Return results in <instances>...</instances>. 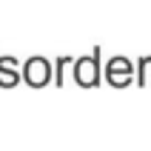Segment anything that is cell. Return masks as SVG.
<instances>
[{
    "label": "cell",
    "instance_id": "6da1fadb",
    "mask_svg": "<svg viewBox=\"0 0 151 151\" xmlns=\"http://www.w3.org/2000/svg\"><path fill=\"white\" fill-rule=\"evenodd\" d=\"M106 74H109V83L111 86H126L131 80V63L126 57H114L106 68Z\"/></svg>",
    "mask_w": 151,
    "mask_h": 151
},
{
    "label": "cell",
    "instance_id": "7a4b0ae2",
    "mask_svg": "<svg viewBox=\"0 0 151 151\" xmlns=\"http://www.w3.org/2000/svg\"><path fill=\"white\" fill-rule=\"evenodd\" d=\"M66 63H71V60H68V57H60L57 60V74H54V83H63V66H66Z\"/></svg>",
    "mask_w": 151,
    "mask_h": 151
},
{
    "label": "cell",
    "instance_id": "3957f363",
    "mask_svg": "<svg viewBox=\"0 0 151 151\" xmlns=\"http://www.w3.org/2000/svg\"><path fill=\"white\" fill-rule=\"evenodd\" d=\"M151 63V57H143L140 60V74H137V80H140V86H145V66Z\"/></svg>",
    "mask_w": 151,
    "mask_h": 151
}]
</instances>
